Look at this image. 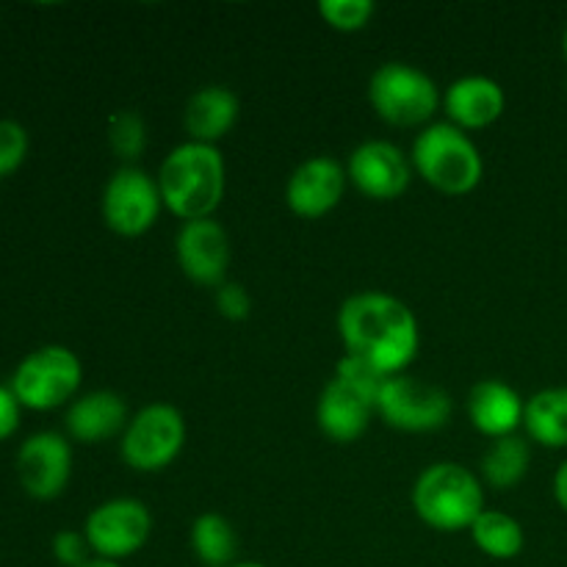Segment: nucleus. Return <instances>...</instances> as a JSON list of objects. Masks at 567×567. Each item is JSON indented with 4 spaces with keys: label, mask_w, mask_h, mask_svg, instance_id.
<instances>
[{
    "label": "nucleus",
    "mask_w": 567,
    "mask_h": 567,
    "mask_svg": "<svg viewBox=\"0 0 567 567\" xmlns=\"http://www.w3.org/2000/svg\"><path fill=\"white\" fill-rule=\"evenodd\" d=\"M53 557L55 563L64 567H83L89 559H94L92 548H89L86 535L83 532L61 529L59 535L53 537Z\"/></svg>",
    "instance_id": "nucleus-27"
},
{
    "label": "nucleus",
    "mask_w": 567,
    "mask_h": 567,
    "mask_svg": "<svg viewBox=\"0 0 567 567\" xmlns=\"http://www.w3.org/2000/svg\"><path fill=\"white\" fill-rule=\"evenodd\" d=\"M230 567H266L264 563H249V559H247V563H233Z\"/></svg>",
    "instance_id": "nucleus-32"
},
{
    "label": "nucleus",
    "mask_w": 567,
    "mask_h": 567,
    "mask_svg": "<svg viewBox=\"0 0 567 567\" xmlns=\"http://www.w3.org/2000/svg\"><path fill=\"white\" fill-rule=\"evenodd\" d=\"M20 413L22 408L14 393H11V388L0 385V441L14 435L17 426H20Z\"/></svg>",
    "instance_id": "nucleus-29"
},
{
    "label": "nucleus",
    "mask_w": 567,
    "mask_h": 567,
    "mask_svg": "<svg viewBox=\"0 0 567 567\" xmlns=\"http://www.w3.org/2000/svg\"><path fill=\"white\" fill-rule=\"evenodd\" d=\"M153 513L147 504L131 496H120L97 504L86 515L83 535H86L94 557L122 565L147 546L153 537Z\"/></svg>",
    "instance_id": "nucleus-9"
},
{
    "label": "nucleus",
    "mask_w": 567,
    "mask_h": 567,
    "mask_svg": "<svg viewBox=\"0 0 567 567\" xmlns=\"http://www.w3.org/2000/svg\"><path fill=\"white\" fill-rule=\"evenodd\" d=\"M338 332L349 358L371 365L382 377L404 374L419 358V319L393 293H352L338 310Z\"/></svg>",
    "instance_id": "nucleus-1"
},
{
    "label": "nucleus",
    "mask_w": 567,
    "mask_h": 567,
    "mask_svg": "<svg viewBox=\"0 0 567 567\" xmlns=\"http://www.w3.org/2000/svg\"><path fill=\"white\" fill-rule=\"evenodd\" d=\"M216 310H219L225 319L230 321H244L249 319V313H252V299H249L247 288L238 286V282H221L219 288H216Z\"/></svg>",
    "instance_id": "nucleus-28"
},
{
    "label": "nucleus",
    "mask_w": 567,
    "mask_h": 567,
    "mask_svg": "<svg viewBox=\"0 0 567 567\" xmlns=\"http://www.w3.org/2000/svg\"><path fill=\"white\" fill-rule=\"evenodd\" d=\"M554 498H557L559 507L567 513V460L559 465L557 474H554Z\"/></svg>",
    "instance_id": "nucleus-30"
},
{
    "label": "nucleus",
    "mask_w": 567,
    "mask_h": 567,
    "mask_svg": "<svg viewBox=\"0 0 567 567\" xmlns=\"http://www.w3.org/2000/svg\"><path fill=\"white\" fill-rule=\"evenodd\" d=\"M127 421V402L116 391H89L78 396L66 408V432L72 441L97 446V443L111 441V437L125 432Z\"/></svg>",
    "instance_id": "nucleus-18"
},
{
    "label": "nucleus",
    "mask_w": 567,
    "mask_h": 567,
    "mask_svg": "<svg viewBox=\"0 0 567 567\" xmlns=\"http://www.w3.org/2000/svg\"><path fill=\"white\" fill-rule=\"evenodd\" d=\"M369 103L388 125L419 127L435 116L443 97L424 70L404 61H385L369 81Z\"/></svg>",
    "instance_id": "nucleus-6"
},
{
    "label": "nucleus",
    "mask_w": 567,
    "mask_h": 567,
    "mask_svg": "<svg viewBox=\"0 0 567 567\" xmlns=\"http://www.w3.org/2000/svg\"><path fill=\"white\" fill-rule=\"evenodd\" d=\"M388 377L343 354L336 374L316 402V424L332 443H354L377 415V402Z\"/></svg>",
    "instance_id": "nucleus-3"
},
{
    "label": "nucleus",
    "mask_w": 567,
    "mask_h": 567,
    "mask_svg": "<svg viewBox=\"0 0 567 567\" xmlns=\"http://www.w3.org/2000/svg\"><path fill=\"white\" fill-rule=\"evenodd\" d=\"M471 540L480 548L485 557L507 563V559L520 557L526 546V532L513 515L502 513V509H485L480 518L471 526Z\"/></svg>",
    "instance_id": "nucleus-23"
},
{
    "label": "nucleus",
    "mask_w": 567,
    "mask_h": 567,
    "mask_svg": "<svg viewBox=\"0 0 567 567\" xmlns=\"http://www.w3.org/2000/svg\"><path fill=\"white\" fill-rule=\"evenodd\" d=\"M83 567H122V565L120 563H109V559H97V557H94V559H89V563L83 565Z\"/></svg>",
    "instance_id": "nucleus-31"
},
{
    "label": "nucleus",
    "mask_w": 567,
    "mask_h": 567,
    "mask_svg": "<svg viewBox=\"0 0 567 567\" xmlns=\"http://www.w3.org/2000/svg\"><path fill=\"white\" fill-rule=\"evenodd\" d=\"M413 161L385 138H369V142L358 144L347 161L349 183L365 194L369 199H399L410 188L413 181Z\"/></svg>",
    "instance_id": "nucleus-12"
},
{
    "label": "nucleus",
    "mask_w": 567,
    "mask_h": 567,
    "mask_svg": "<svg viewBox=\"0 0 567 567\" xmlns=\"http://www.w3.org/2000/svg\"><path fill=\"white\" fill-rule=\"evenodd\" d=\"M468 419L480 435L498 441V437L518 435L524 426L526 402L513 385L504 380H482L468 393Z\"/></svg>",
    "instance_id": "nucleus-17"
},
{
    "label": "nucleus",
    "mask_w": 567,
    "mask_h": 567,
    "mask_svg": "<svg viewBox=\"0 0 567 567\" xmlns=\"http://www.w3.org/2000/svg\"><path fill=\"white\" fill-rule=\"evenodd\" d=\"M532 468V443L529 437L507 435L491 441L480 460L482 480L496 491H513L526 480Z\"/></svg>",
    "instance_id": "nucleus-21"
},
{
    "label": "nucleus",
    "mask_w": 567,
    "mask_h": 567,
    "mask_svg": "<svg viewBox=\"0 0 567 567\" xmlns=\"http://www.w3.org/2000/svg\"><path fill=\"white\" fill-rule=\"evenodd\" d=\"M524 430L532 443L567 449V385L543 388L526 402Z\"/></svg>",
    "instance_id": "nucleus-20"
},
{
    "label": "nucleus",
    "mask_w": 567,
    "mask_h": 567,
    "mask_svg": "<svg viewBox=\"0 0 567 567\" xmlns=\"http://www.w3.org/2000/svg\"><path fill=\"white\" fill-rule=\"evenodd\" d=\"M155 181L172 216L181 221L210 219L225 199V155L214 144L183 142L166 153Z\"/></svg>",
    "instance_id": "nucleus-2"
},
{
    "label": "nucleus",
    "mask_w": 567,
    "mask_h": 567,
    "mask_svg": "<svg viewBox=\"0 0 567 567\" xmlns=\"http://www.w3.org/2000/svg\"><path fill=\"white\" fill-rule=\"evenodd\" d=\"M452 413L449 391L410 374L388 377L377 402V415L399 432H437L452 421Z\"/></svg>",
    "instance_id": "nucleus-10"
},
{
    "label": "nucleus",
    "mask_w": 567,
    "mask_h": 567,
    "mask_svg": "<svg viewBox=\"0 0 567 567\" xmlns=\"http://www.w3.org/2000/svg\"><path fill=\"white\" fill-rule=\"evenodd\" d=\"M186 446V419L175 404H144L131 415L120 437L122 463L138 474H158L181 457Z\"/></svg>",
    "instance_id": "nucleus-8"
},
{
    "label": "nucleus",
    "mask_w": 567,
    "mask_h": 567,
    "mask_svg": "<svg viewBox=\"0 0 567 567\" xmlns=\"http://www.w3.org/2000/svg\"><path fill=\"white\" fill-rule=\"evenodd\" d=\"M28 155V131L14 120H0V177H9Z\"/></svg>",
    "instance_id": "nucleus-26"
},
{
    "label": "nucleus",
    "mask_w": 567,
    "mask_h": 567,
    "mask_svg": "<svg viewBox=\"0 0 567 567\" xmlns=\"http://www.w3.org/2000/svg\"><path fill=\"white\" fill-rule=\"evenodd\" d=\"M238 116H241V100L233 89L219 86V83L197 89L188 97L186 114H183L188 142L214 144L216 147L236 127Z\"/></svg>",
    "instance_id": "nucleus-19"
},
{
    "label": "nucleus",
    "mask_w": 567,
    "mask_h": 567,
    "mask_svg": "<svg viewBox=\"0 0 567 567\" xmlns=\"http://www.w3.org/2000/svg\"><path fill=\"white\" fill-rule=\"evenodd\" d=\"M443 111L460 131H482L502 120V114L507 111V94H504L502 83L493 78L465 75L449 83V89L443 92Z\"/></svg>",
    "instance_id": "nucleus-16"
},
{
    "label": "nucleus",
    "mask_w": 567,
    "mask_h": 567,
    "mask_svg": "<svg viewBox=\"0 0 567 567\" xmlns=\"http://www.w3.org/2000/svg\"><path fill=\"white\" fill-rule=\"evenodd\" d=\"M194 557L205 567H230L238 554L236 526L219 513H203L194 518L192 532H188Z\"/></svg>",
    "instance_id": "nucleus-22"
},
{
    "label": "nucleus",
    "mask_w": 567,
    "mask_h": 567,
    "mask_svg": "<svg viewBox=\"0 0 567 567\" xmlns=\"http://www.w3.org/2000/svg\"><path fill=\"white\" fill-rule=\"evenodd\" d=\"M109 144L116 153V158L125 161V166H133L147 150V122L138 111L122 109L109 120Z\"/></svg>",
    "instance_id": "nucleus-24"
},
{
    "label": "nucleus",
    "mask_w": 567,
    "mask_h": 567,
    "mask_svg": "<svg viewBox=\"0 0 567 567\" xmlns=\"http://www.w3.org/2000/svg\"><path fill=\"white\" fill-rule=\"evenodd\" d=\"M319 14L336 31L352 33L369 25L371 17L377 14V6L371 0H321Z\"/></svg>",
    "instance_id": "nucleus-25"
},
{
    "label": "nucleus",
    "mask_w": 567,
    "mask_h": 567,
    "mask_svg": "<svg viewBox=\"0 0 567 567\" xmlns=\"http://www.w3.org/2000/svg\"><path fill=\"white\" fill-rule=\"evenodd\" d=\"M103 221L116 236L138 238L153 230L164 210L158 181L142 166H120L105 183L100 199Z\"/></svg>",
    "instance_id": "nucleus-11"
},
{
    "label": "nucleus",
    "mask_w": 567,
    "mask_h": 567,
    "mask_svg": "<svg viewBox=\"0 0 567 567\" xmlns=\"http://www.w3.org/2000/svg\"><path fill=\"white\" fill-rule=\"evenodd\" d=\"M415 515L430 529L463 532L474 526V520L485 513V485L480 476L465 465L443 460V463L426 465L415 480L410 493Z\"/></svg>",
    "instance_id": "nucleus-4"
},
{
    "label": "nucleus",
    "mask_w": 567,
    "mask_h": 567,
    "mask_svg": "<svg viewBox=\"0 0 567 567\" xmlns=\"http://www.w3.org/2000/svg\"><path fill=\"white\" fill-rule=\"evenodd\" d=\"M175 258L183 275L203 288H219L227 282L230 269V238L219 221L197 219L183 221L175 238Z\"/></svg>",
    "instance_id": "nucleus-14"
},
{
    "label": "nucleus",
    "mask_w": 567,
    "mask_h": 567,
    "mask_svg": "<svg viewBox=\"0 0 567 567\" xmlns=\"http://www.w3.org/2000/svg\"><path fill=\"white\" fill-rule=\"evenodd\" d=\"M22 491L39 502L59 498L72 476V446L59 432H37L17 452Z\"/></svg>",
    "instance_id": "nucleus-13"
},
{
    "label": "nucleus",
    "mask_w": 567,
    "mask_h": 567,
    "mask_svg": "<svg viewBox=\"0 0 567 567\" xmlns=\"http://www.w3.org/2000/svg\"><path fill=\"white\" fill-rule=\"evenodd\" d=\"M347 166L330 155H313L291 172L286 186V205L299 219H321L347 194Z\"/></svg>",
    "instance_id": "nucleus-15"
},
{
    "label": "nucleus",
    "mask_w": 567,
    "mask_h": 567,
    "mask_svg": "<svg viewBox=\"0 0 567 567\" xmlns=\"http://www.w3.org/2000/svg\"><path fill=\"white\" fill-rule=\"evenodd\" d=\"M563 53H565V61H567V28H565V37H563Z\"/></svg>",
    "instance_id": "nucleus-33"
},
{
    "label": "nucleus",
    "mask_w": 567,
    "mask_h": 567,
    "mask_svg": "<svg viewBox=\"0 0 567 567\" xmlns=\"http://www.w3.org/2000/svg\"><path fill=\"white\" fill-rule=\"evenodd\" d=\"M413 169L435 192L449 197L471 194L485 177V161L480 147L465 131L452 122H432L415 136L410 150Z\"/></svg>",
    "instance_id": "nucleus-5"
},
{
    "label": "nucleus",
    "mask_w": 567,
    "mask_h": 567,
    "mask_svg": "<svg viewBox=\"0 0 567 567\" xmlns=\"http://www.w3.org/2000/svg\"><path fill=\"white\" fill-rule=\"evenodd\" d=\"M83 363L72 349L42 347L28 354L11 374V393L17 396L20 408L48 413V410L64 408L75 402V393L81 391Z\"/></svg>",
    "instance_id": "nucleus-7"
}]
</instances>
